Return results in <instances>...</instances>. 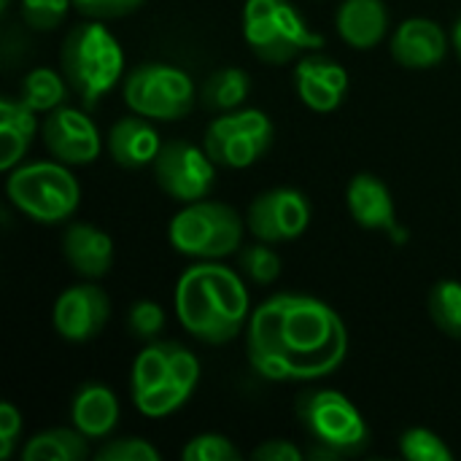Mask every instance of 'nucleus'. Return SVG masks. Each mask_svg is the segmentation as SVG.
Masks as SVG:
<instances>
[{
  "label": "nucleus",
  "mask_w": 461,
  "mask_h": 461,
  "mask_svg": "<svg viewBox=\"0 0 461 461\" xmlns=\"http://www.w3.org/2000/svg\"><path fill=\"white\" fill-rule=\"evenodd\" d=\"M246 354L265 381H319L346 362L348 330L324 300L281 292L251 311Z\"/></svg>",
  "instance_id": "obj_1"
},
{
  "label": "nucleus",
  "mask_w": 461,
  "mask_h": 461,
  "mask_svg": "<svg viewBox=\"0 0 461 461\" xmlns=\"http://www.w3.org/2000/svg\"><path fill=\"white\" fill-rule=\"evenodd\" d=\"M176 313L181 327L208 346L235 340L251 319L240 270L219 265V259H197L176 284Z\"/></svg>",
  "instance_id": "obj_2"
},
{
  "label": "nucleus",
  "mask_w": 461,
  "mask_h": 461,
  "mask_svg": "<svg viewBox=\"0 0 461 461\" xmlns=\"http://www.w3.org/2000/svg\"><path fill=\"white\" fill-rule=\"evenodd\" d=\"M59 68L81 105L92 111L103 95L119 84L124 73V51L100 19H89L65 35L59 49Z\"/></svg>",
  "instance_id": "obj_3"
},
{
  "label": "nucleus",
  "mask_w": 461,
  "mask_h": 461,
  "mask_svg": "<svg viewBox=\"0 0 461 461\" xmlns=\"http://www.w3.org/2000/svg\"><path fill=\"white\" fill-rule=\"evenodd\" d=\"M70 165L54 159H38L16 165L8 173L5 192L16 211L38 224H59L70 219L78 208L81 189Z\"/></svg>",
  "instance_id": "obj_4"
},
{
  "label": "nucleus",
  "mask_w": 461,
  "mask_h": 461,
  "mask_svg": "<svg viewBox=\"0 0 461 461\" xmlns=\"http://www.w3.org/2000/svg\"><path fill=\"white\" fill-rule=\"evenodd\" d=\"M167 240L189 259H224L240 251L243 219L227 203H186L170 219Z\"/></svg>",
  "instance_id": "obj_5"
},
{
  "label": "nucleus",
  "mask_w": 461,
  "mask_h": 461,
  "mask_svg": "<svg viewBox=\"0 0 461 461\" xmlns=\"http://www.w3.org/2000/svg\"><path fill=\"white\" fill-rule=\"evenodd\" d=\"M297 419L313 443L332 448L340 459L370 448V429L359 408L338 389H308L297 397Z\"/></svg>",
  "instance_id": "obj_6"
},
{
  "label": "nucleus",
  "mask_w": 461,
  "mask_h": 461,
  "mask_svg": "<svg viewBox=\"0 0 461 461\" xmlns=\"http://www.w3.org/2000/svg\"><path fill=\"white\" fill-rule=\"evenodd\" d=\"M124 103L132 113L157 122L184 119L194 105L192 78L165 62H146L127 73L124 78Z\"/></svg>",
  "instance_id": "obj_7"
},
{
  "label": "nucleus",
  "mask_w": 461,
  "mask_h": 461,
  "mask_svg": "<svg viewBox=\"0 0 461 461\" xmlns=\"http://www.w3.org/2000/svg\"><path fill=\"white\" fill-rule=\"evenodd\" d=\"M273 143V122L257 108L227 111L216 116L205 130V151L216 165L224 167H249L254 165L267 146Z\"/></svg>",
  "instance_id": "obj_8"
},
{
  "label": "nucleus",
  "mask_w": 461,
  "mask_h": 461,
  "mask_svg": "<svg viewBox=\"0 0 461 461\" xmlns=\"http://www.w3.org/2000/svg\"><path fill=\"white\" fill-rule=\"evenodd\" d=\"M154 178L159 189L178 203L205 200L216 184V162L205 149L189 140L162 143L154 159Z\"/></svg>",
  "instance_id": "obj_9"
},
{
  "label": "nucleus",
  "mask_w": 461,
  "mask_h": 461,
  "mask_svg": "<svg viewBox=\"0 0 461 461\" xmlns=\"http://www.w3.org/2000/svg\"><path fill=\"white\" fill-rule=\"evenodd\" d=\"M311 224V203L303 192L278 186L251 200L246 227L259 243L297 240Z\"/></svg>",
  "instance_id": "obj_10"
},
{
  "label": "nucleus",
  "mask_w": 461,
  "mask_h": 461,
  "mask_svg": "<svg viewBox=\"0 0 461 461\" xmlns=\"http://www.w3.org/2000/svg\"><path fill=\"white\" fill-rule=\"evenodd\" d=\"M111 319V300L103 286L95 281L76 284L65 289L51 311L54 330L68 343H86L95 340Z\"/></svg>",
  "instance_id": "obj_11"
},
{
  "label": "nucleus",
  "mask_w": 461,
  "mask_h": 461,
  "mask_svg": "<svg viewBox=\"0 0 461 461\" xmlns=\"http://www.w3.org/2000/svg\"><path fill=\"white\" fill-rule=\"evenodd\" d=\"M43 143L49 154L65 165H89L100 157V132L86 111L59 105L43 119Z\"/></svg>",
  "instance_id": "obj_12"
},
{
  "label": "nucleus",
  "mask_w": 461,
  "mask_h": 461,
  "mask_svg": "<svg viewBox=\"0 0 461 461\" xmlns=\"http://www.w3.org/2000/svg\"><path fill=\"white\" fill-rule=\"evenodd\" d=\"M278 3L281 0H246V8H243L246 43L267 65H284L303 51L278 22L276 16Z\"/></svg>",
  "instance_id": "obj_13"
},
{
  "label": "nucleus",
  "mask_w": 461,
  "mask_h": 461,
  "mask_svg": "<svg viewBox=\"0 0 461 461\" xmlns=\"http://www.w3.org/2000/svg\"><path fill=\"white\" fill-rule=\"evenodd\" d=\"M62 257L76 276L100 281L113 267V238L92 221H73L62 235Z\"/></svg>",
  "instance_id": "obj_14"
},
{
  "label": "nucleus",
  "mask_w": 461,
  "mask_h": 461,
  "mask_svg": "<svg viewBox=\"0 0 461 461\" xmlns=\"http://www.w3.org/2000/svg\"><path fill=\"white\" fill-rule=\"evenodd\" d=\"M448 35L446 30L424 16L405 19L392 35V57L411 70H427L446 59Z\"/></svg>",
  "instance_id": "obj_15"
},
{
  "label": "nucleus",
  "mask_w": 461,
  "mask_h": 461,
  "mask_svg": "<svg viewBox=\"0 0 461 461\" xmlns=\"http://www.w3.org/2000/svg\"><path fill=\"white\" fill-rule=\"evenodd\" d=\"M159 149H162V143H159L157 127L151 124V119H146L140 113L119 119L108 132L111 159L119 167H127V170L154 165Z\"/></svg>",
  "instance_id": "obj_16"
},
{
  "label": "nucleus",
  "mask_w": 461,
  "mask_h": 461,
  "mask_svg": "<svg viewBox=\"0 0 461 461\" xmlns=\"http://www.w3.org/2000/svg\"><path fill=\"white\" fill-rule=\"evenodd\" d=\"M346 205L362 230H392L397 224L392 189L373 173H357L348 181Z\"/></svg>",
  "instance_id": "obj_17"
},
{
  "label": "nucleus",
  "mask_w": 461,
  "mask_h": 461,
  "mask_svg": "<svg viewBox=\"0 0 461 461\" xmlns=\"http://www.w3.org/2000/svg\"><path fill=\"white\" fill-rule=\"evenodd\" d=\"M335 27L351 49H375L389 32V8L384 0H343L335 14Z\"/></svg>",
  "instance_id": "obj_18"
},
{
  "label": "nucleus",
  "mask_w": 461,
  "mask_h": 461,
  "mask_svg": "<svg viewBox=\"0 0 461 461\" xmlns=\"http://www.w3.org/2000/svg\"><path fill=\"white\" fill-rule=\"evenodd\" d=\"M73 427L89 440H105L119 424V400L103 384H84L70 402Z\"/></svg>",
  "instance_id": "obj_19"
},
{
  "label": "nucleus",
  "mask_w": 461,
  "mask_h": 461,
  "mask_svg": "<svg viewBox=\"0 0 461 461\" xmlns=\"http://www.w3.org/2000/svg\"><path fill=\"white\" fill-rule=\"evenodd\" d=\"M89 456V438L76 427H57L38 432L22 448V461H84Z\"/></svg>",
  "instance_id": "obj_20"
},
{
  "label": "nucleus",
  "mask_w": 461,
  "mask_h": 461,
  "mask_svg": "<svg viewBox=\"0 0 461 461\" xmlns=\"http://www.w3.org/2000/svg\"><path fill=\"white\" fill-rule=\"evenodd\" d=\"M249 89H251V78L246 70L240 68H221V70H213L203 89H200V100L205 108L211 111H235L238 105L246 103L249 97Z\"/></svg>",
  "instance_id": "obj_21"
},
{
  "label": "nucleus",
  "mask_w": 461,
  "mask_h": 461,
  "mask_svg": "<svg viewBox=\"0 0 461 461\" xmlns=\"http://www.w3.org/2000/svg\"><path fill=\"white\" fill-rule=\"evenodd\" d=\"M68 78L51 68L30 70L19 84V97L38 113H49L68 103Z\"/></svg>",
  "instance_id": "obj_22"
},
{
  "label": "nucleus",
  "mask_w": 461,
  "mask_h": 461,
  "mask_svg": "<svg viewBox=\"0 0 461 461\" xmlns=\"http://www.w3.org/2000/svg\"><path fill=\"white\" fill-rule=\"evenodd\" d=\"M427 308H429L432 324L443 335L461 338V281H454V278L438 281L429 289Z\"/></svg>",
  "instance_id": "obj_23"
},
{
  "label": "nucleus",
  "mask_w": 461,
  "mask_h": 461,
  "mask_svg": "<svg viewBox=\"0 0 461 461\" xmlns=\"http://www.w3.org/2000/svg\"><path fill=\"white\" fill-rule=\"evenodd\" d=\"M170 381V365H167V343L151 340L132 362L130 373V389L132 394H140L146 389H154L159 384Z\"/></svg>",
  "instance_id": "obj_24"
},
{
  "label": "nucleus",
  "mask_w": 461,
  "mask_h": 461,
  "mask_svg": "<svg viewBox=\"0 0 461 461\" xmlns=\"http://www.w3.org/2000/svg\"><path fill=\"white\" fill-rule=\"evenodd\" d=\"M281 257L270 246H243L238 251V270L257 286H270L281 278Z\"/></svg>",
  "instance_id": "obj_25"
},
{
  "label": "nucleus",
  "mask_w": 461,
  "mask_h": 461,
  "mask_svg": "<svg viewBox=\"0 0 461 461\" xmlns=\"http://www.w3.org/2000/svg\"><path fill=\"white\" fill-rule=\"evenodd\" d=\"M400 454L408 461H451L454 451L427 427H411L400 438Z\"/></svg>",
  "instance_id": "obj_26"
},
{
  "label": "nucleus",
  "mask_w": 461,
  "mask_h": 461,
  "mask_svg": "<svg viewBox=\"0 0 461 461\" xmlns=\"http://www.w3.org/2000/svg\"><path fill=\"white\" fill-rule=\"evenodd\" d=\"M192 397V392H186L184 386L173 384V381H165L154 389H146L140 394H132L135 400V408L149 416V419H165L170 413H176L186 400Z\"/></svg>",
  "instance_id": "obj_27"
},
{
  "label": "nucleus",
  "mask_w": 461,
  "mask_h": 461,
  "mask_svg": "<svg viewBox=\"0 0 461 461\" xmlns=\"http://www.w3.org/2000/svg\"><path fill=\"white\" fill-rule=\"evenodd\" d=\"M70 5H73V0H22L19 16L30 30L51 32L65 22Z\"/></svg>",
  "instance_id": "obj_28"
},
{
  "label": "nucleus",
  "mask_w": 461,
  "mask_h": 461,
  "mask_svg": "<svg viewBox=\"0 0 461 461\" xmlns=\"http://www.w3.org/2000/svg\"><path fill=\"white\" fill-rule=\"evenodd\" d=\"M165 324H167V316H165L162 305L154 300H138L127 311V330L138 340H146V343L157 340L162 335Z\"/></svg>",
  "instance_id": "obj_29"
},
{
  "label": "nucleus",
  "mask_w": 461,
  "mask_h": 461,
  "mask_svg": "<svg viewBox=\"0 0 461 461\" xmlns=\"http://www.w3.org/2000/svg\"><path fill=\"white\" fill-rule=\"evenodd\" d=\"M294 86H297L300 100H303L308 108L321 111V113H330V111L340 108V103H343V97H346L343 92L332 89L327 81H321V78H316V76H311V73H305V70H294Z\"/></svg>",
  "instance_id": "obj_30"
},
{
  "label": "nucleus",
  "mask_w": 461,
  "mask_h": 461,
  "mask_svg": "<svg viewBox=\"0 0 461 461\" xmlns=\"http://www.w3.org/2000/svg\"><path fill=\"white\" fill-rule=\"evenodd\" d=\"M184 461H240V451L238 446L216 432H205L192 438L184 451H181Z\"/></svg>",
  "instance_id": "obj_31"
},
{
  "label": "nucleus",
  "mask_w": 461,
  "mask_h": 461,
  "mask_svg": "<svg viewBox=\"0 0 461 461\" xmlns=\"http://www.w3.org/2000/svg\"><path fill=\"white\" fill-rule=\"evenodd\" d=\"M97 461H159L162 454L143 438H116L103 443L95 454Z\"/></svg>",
  "instance_id": "obj_32"
},
{
  "label": "nucleus",
  "mask_w": 461,
  "mask_h": 461,
  "mask_svg": "<svg viewBox=\"0 0 461 461\" xmlns=\"http://www.w3.org/2000/svg\"><path fill=\"white\" fill-rule=\"evenodd\" d=\"M297 70H305V73H311V76L327 81L332 89H338V92H343V95L348 92V70H346L340 62H335L332 57L321 54V51L305 54V57L297 62Z\"/></svg>",
  "instance_id": "obj_33"
},
{
  "label": "nucleus",
  "mask_w": 461,
  "mask_h": 461,
  "mask_svg": "<svg viewBox=\"0 0 461 461\" xmlns=\"http://www.w3.org/2000/svg\"><path fill=\"white\" fill-rule=\"evenodd\" d=\"M167 365H170V381L184 386L186 392H194L200 381V362L197 357L184 348L181 343H167Z\"/></svg>",
  "instance_id": "obj_34"
},
{
  "label": "nucleus",
  "mask_w": 461,
  "mask_h": 461,
  "mask_svg": "<svg viewBox=\"0 0 461 461\" xmlns=\"http://www.w3.org/2000/svg\"><path fill=\"white\" fill-rule=\"evenodd\" d=\"M146 0H73V8L86 19H119L138 11Z\"/></svg>",
  "instance_id": "obj_35"
},
{
  "label": "nucleus",
  "mask_w": 461,
  "mask_h": 461,
  "mask_svg": "<svg viewBox=\"0 0 461 461\" xmlns=\"http://www.w3.org/2000/svg\"><path fill=\"white\" fill-rule=\"evenodd\" d=\"M30 143H32L30 135L11 127H0V170L11 173L16 165H22V157L27 154Z\"/></svg>",
  "instance_id": "obj_36"
},
{
  "label": "nucleus",
  "mask_w": 461,
  "mask_h": 461,
  "mask_svg": "<svg viewBox=\"0 0 461 461\" xmlns=\"http://www.w3.org/2000/svg\"><path fill=\"white\" fill-rule=\"evenodd\" d=\"M19 432H22V413L16 411V405L3 402L0 405V461L11 459Z\"/></svg>",
  "instance_id": "obj_37"
},
{
  "label": "nucleus",
  "mask_w": 461,
  "mask_h": 461,
  "mask_svg": "<svg viewBox=\"0 0 461 461\" xmlns=\"http://www.w3.org/2000/svg\"><path fill=\"white\" fill-rule=\"evenodd\" d=\"M254 461H300L303 448L294 446L292 440H265L251 451Z\"/></svg>",
  "instance_id": "obj_38"
},
{
  "label": "nucleus",
  "mask_w": 461,
  "mask_h": 461,
  "mask_svg": "<svg viewBox=\"0 0 461 461\" xmlns=\"http://www.w3.org/2000/svg\"><path fill=\"white\" fill-rule=\"evenodd\" d=\"M454 46H456V51H459V59H461V14H459V19H456V24H454Z\"/></svg>",
  "instance_id": "obj_39"
}]
</instances>
